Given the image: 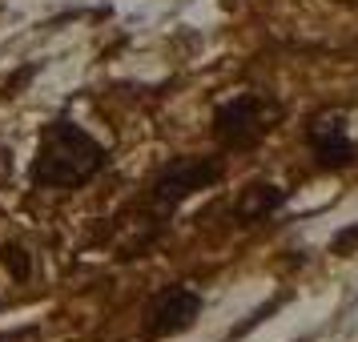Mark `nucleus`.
Instances as JSON below:
<instances>
[{
    "mask_svg": "<svg viewBox=\"0 0 358 342\" xmlns=\"http://www.w3.org/2000/svg\"><path fill=\"white\" fill-rule=\"evenodd\" d=\"M105 165V149L89 129L77 121H52L41 133L36 157L29 165V181L36 190H81L85 181H93Z\"/></svg>",
    "mask_w": 358,
    "mask_h": 342,
    "instance_id": "f257e3e1",
    "label": "nucleus"
},
{
    "mask_svg": "<svg viewBox=\"0 0 358 342\" xmlns=\"http://www.w3.org/2000/svg\"><path fill=\"white\" fill-rule=\"evenodd\" d=\"M282 101L274 93H262V89H250V93H238V97H229L217 105V113H213V137H217V145L222 149H254L262 137H270V133L282 125Z\"/></svg>",
    "mask_w": 358,
    "mask_h": 342,
    "instance_id": "f03ea898",
    "label": "nucleus"
},
{
    "mask_svg": "<svg viewBox=\"0 0 358 342\" xmlns=\"http://www.w3.org/2000/svg\"><path fill=\"white\" fill-rule=\"evenodd\" d=\"M222 178V157H173L162 165V173L149 181V210L157 218H169L185 197H194L197 190H210Z\"/></svg>",
    "mask_w": 358,
    "mask_h": 342,
    "instance_id": "7ed1b4c3",
    "label": "nucleus"
},
{
    "mask_svg": "<svg viewBox=\"0 0 358 342\" xmlns=\"http://www.w3.org/2000/svg\"><path fill=\"white\" fill-rule=\"evenodd\" d=\"M201 294L185 282H173V286H162L141 310V334L149 342H162V339H178L185 334L189 326L201 318Z\"/></svg>",
    "mask_w": 358,
    "mask_h": 342,
    "instance_id": "20e7f679",
    "label": "nucleus"
},
{
    "mask_svg": "<svg viewBox=\"0 0 358 342\" xmlns=\"http://www.w3.org/2000/svg\"><path fill=\"white\" fill-rule=\"evenodd\" d=\"M306 145L322 169H342V165L355 162V141H350V133H346L338 113L314 117L306 125Z\"/></svg>",
    "mask_w": 358,
    "mask_h": 342,
    "instance_id": "39448f33",
    "label": "nucleus"
},
{
    "mask_svg": "<svg viewBox=\"0 0 358 342\" xmlns=\"http://www.w3.org/2000/svg\"><path fill=\"white\" fill-rule=\"evenodd\" d=\"M282 201H286V190H278L274 181H250L234 201V218L242 226H254V222H266L274 210H282Z\"/></svg>",
    "mask_w": 358,
    "mask_h": 342,
    "instance_id": "423d86ee",
    "label": "nucleus"
},
{
    "mask_svg": "<svg viewBox=\"0 0 358 342\" xmlns=\"http://www.w3.org/2000/svg\"><path fill=\"white\" fill-rule=\"evenodd\" d=\"M334 4H346V8H350V4H358V0H334Z\"/></svg>",
    "mask_w": 358,
    "mask_h": 342,
    "instance_id": "0eeeda50",
    "label": "nucleus"
}]
</instances>
